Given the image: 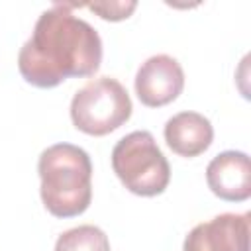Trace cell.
Segmentation results:
<instances>
[{
  "label": "cell",
  "mask_w": 251,
  "mask_h": 251,
  "mask_svg": "<svg viewBox=\"0 0 251 251\" xmlns=\"http://www.w3.org/2000/svg\"><path fill=\"white\" fill-rule=\"evenodd\" d=\"M165 141L173 153L180 157L202 155L214 139V127L210 120L198 112H178L165 124Z\"/></svg>",
  "instance_id": "obj_8"
},
{
  "label": "cell",
  "mask_w": 251,
  "mask_h": 251,
  "mask_svg": "<svg viewBox=\"0 0 251 251\" xmlns=\"http://www.w3.org/2000/svg\"><path fill=\"white\" fill-rule=\"evenodd\" d=\"M41 200L55 218H75L86 212L92 200V163L84 149L73 143H55L41 151L37 161Z\"/></svg>",
  "instance_id": "obj_2"
},
{
  "label": "cell",
  "mask_w": 251,
  "mask_h": 251,
  "mask_svg": "<svg viewBox=\"0 0 251 251\" xmlns=\"http://www.w3.org/2000/svg\"><path fill=\"white\" fill-rule=\"evenodd\" d=\"M131 110L127 90L112 76H100L86 82L71 100V120L75 127L96 137L124 126Z\"/></svg>",
  "instance_id": "obj_4"
},
{
  "label": "cell",
  "mask_w": 251,
  "mask_h": 251,
  "mask_svg": "<svg viewBox=\"0 0 251 251\" xmlns=\"http://www.w3.org/2000/svg\"><path fill=\"white\" fill-rule=\"evenodd\" d=\"M75 2L53 4L41 12L31 37L18 53V69L25 82L53 88L71 76H90L102 63V39L71 8Z\"/></svg>",
  "instance_id": "obj_1"
},
{
  "label": "cell",
  "mask_w": 251,
  "mask_h": 251,
  "mask_svg": "<svg viewBox=\"0 0 251 251\" xmlns=\"http://www.w3.org/2000/svg\"><path fill=\"white\" fill-rule=\"evenodd\" d=\"M90 12L98 14L102 20H110V22H120L131 16V12L137 8L135 0L129 2H88L84 4Z\"/></svg>",
  "instance_id": "obj_10"
},
{
  "label": "cell",
  "mask_w": 251,
  "mask_h": 251,
  "mask_svg": "<svg viewBox=\"0 0 251 251\" xmlns=\"http://www.w3.org/2000/svg\"><path fill=\"white\" fill-rule=\"evenodd\" d=\"M251 214H220L194 226L184 237L182 251H249Z\"/></svg>",
  "instance_id": "obj_5"
},
{
  "label": "cell",
  "mask_w": 251,
  "mask_h": 251,
  "mask_svg": "<svg viewBox=\"0 0 251 251\" xmlns=\"http://www.w3.org/2000/svg\"><path fill=\"white\" fill-rule=\"evenodd\" d=\"M208 188L226 202H243L251 196V163L243 151H224L206 167Z\"/></svg>",
  "instance_id": "obj_7"
},
{
  "label": "cell",
  "mask_w": 251,
  "mask_h": 251,
  "mask_svg": "<svg viewBox=\"0 0 251 251\" xmlns=\"http://www.w3.org/2000/svg\"><path fill=\"white\" fill-rule=\"evenodd\" d=\"M55 251H110V241L100 227L84 224L61 233Z\"/></svg>",
  "instance_id": "obj_9"
},
{
  "label": "cell",
  "mask_w": 251,
  "mask_h": 251,
  "mask_svg": "<svg viewBox=\"0 0 251 251\" xmlns=\"http://www.w3.org/2000/svg\"><path fill=\"white\" fill-rule=\"evenodd\" d=\"M184 88V73L180 63L171 55H153L135 75V94L141 104L161 108L178 98Z\"/></svg>",
  "instance_id": "obj_6"
},
{
  "label": "cell",
  "mask_w": 251,
  "mask_h": 251,
  "mask_svg": "<svg viewBox=\"0 0 251 251\" xmlns=\"http://www.w3.org/2000/svg\"><path fill=\"white\" fill-rule=\"evenodd\" d=\"M112 169L122 184L137 196H157L171 180V167L151 131L124 135L112 149Z\"/></svg>",
  "instance_id": "obj_3"
}]
</instances>
